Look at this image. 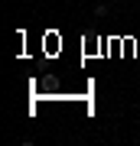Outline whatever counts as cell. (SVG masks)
Instances as JSON below:
<instances>
[{
  "mask_svg": "<svg viewBox=\"0 0 140 146\" xmlns=\"http://www.w3.org/2000/svg\"><path fill=\"white\" fill-rule=\"evenodd\" d=\"M94 16H108V3H94Z\"/></svg>",
  "mask_w": 140,
  "mask_h": 146,
  "instance_id": "6da1fadb",
  "label": "cell"
}]
</instances>
